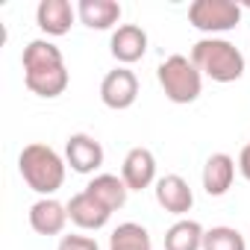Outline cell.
I'll use <instances>...</instances> for the list:
<instances>
[{"label":"cell","mask_w":250,"mask_h":250,"mask_svg":"<svg viewBox=\"0 0 250 250\" xmlns=\"http://www.w3.org/2000/svg\"><path fill=\"white\" fill-rule=\"evenodd\" d=\"M21 65H24V83L33 94H39L44 100H53V97L65 94V88L71 83V74L65 68L62 50L53 42L33 39L21 53Z\"/></svg>","instance_id":"obj_1"},{"label":"cell","mask_w":250,"mask_h":250,"mask_svg":"<svg viewBox=\"0 0 250 250\" xmlns=\"http://www.w3.org/2000/svg\"><path fill=\"white\" fill-rule=\"evenodd\" d=\"M65 168H68L65 156H59L50 145H42V142H33L18 153V174L42 197H53L62 188Z\"/></svg>","instance_id":"obj_2"},{"label":"cell","mask_w":250,"mask_h":250,"mask_svg":"<svg viewBox=\"0 0 250 250\" xmlns=\"http://www.w3.org/2000/svg\"><path fill=\"white\" fill-rule=\"evenodd\" d=\"M191 62L212 83H235L244 77V53L221 36H203L194 42Z\"/></svg>","instance_id":"obj_3"},{"label":"cell","mask_w":250,"mask_h":250,"mask_svg":"<svg viewBox=\"0 0 250 250\" xmlns=\"http://www.w3.org/2000/svg\"><path fill=\"white\" fill-rule=\"evenodd\" d=\"M156 80H159L165 97L171 103H180V106L194 103L200 97V91H203V74L191 62V56H183V53L168 56L156 68Z\"/></svg>","instance_id":"obj_4"},{"label":"cell","mask_w":250,"mask_h":250,"mask_svg":"<svg viewBox=\"0 0 250 250\" xmlns=\"http://www.w3.org/2000/svg\"><path fill=\"white\" fill-rule=\"evenodd\" d=\"M241 12L235 0H194L188 6V24L206 36H221L241 24Z\"/></svg>","instance_id":"obj_5"},{"label":"cell","mask_w":250,"mask_h":250,"mask_svg":"<svg viewBox=\"0 0 250 250\" xmlns=\"http://www.w3.org/2000/svg\"><path fill=\"white\" fill-rule=\"evenodd\" d=\"M100 100L106 109H115V112L130 109L139 100V77L130 68L118 65L115 71H109L100 80Z\"/></svg>","instance_id":"obj_6"},{"label":"cell","mask_w":250,"mask_h":250,"mask_svg":"<svg viewBox=\"0 0 250 250\" xmlns=\"http://www.w3.org/2000/svg\"><path fill=\"white\" fill-rule=\"evenodd\" d=\"M103 159H106L103 145L94 136H88V133L68 136V142H65V162L71 165L74 174H97Z\"/></svg>","instance_id":"obj_7"},{"label":"cell","mask_w":250,"mask_h":250,"mask_svg":"<svg viewBox=\"0 0 250 250\" xmlns=\"http://www.w3.org/2000/svg\"><path fill=\"white\" fill-rule=\"evenodd\" d=\"M121 180L130 191H145L156 186V156L147 147H133L121 162Z\"/></svg>","instance_id":"obj_8"},{"label":"cell","mask_w":250,"mask_h":250,"mask_svg":"<svg viewBox=\"0 0 250 250\" xmlns=\"http://www.w3.org/2000/svg\"><path fill=\"white\" fill-rule=\"evenodd\" d=\"M153 191H156V203H159L165 212L177 215V218H183V215L191 212V206H194V191H191V186H188L180 174H165V177H159L156 186H153Z\"/></svg>","instance_id":"obj_9"},{"label":"cell","mask_w":250,"mask_h":250,"mask_svg":"<svg viewBox=\"0 0 250 250\" xmlns=\"http://www.w3.org/2000/svg\"><path fill=\"white\" fill-rule=\"evenodd\" d=\"M109 53L115 56L118 65H133L147 53V33L139 24H121L112 39H109Z\"/></svg>","instance_id":"obj_10"},{"label":"cell","mask_w":250,"mask_h":250,"mask_svg":"<svg viewBox=\"0 0 250 250\" xmlns=\"http://www.w3.org/2000/svg\"><path fill=\"white\" fill-rule=\"evenodd\" d=\"M77 21V6H71V0H42L36 6V24L44 36H65L71 33Z\"/></svg>","instance_id":"obj_11"},{"label":"cell","mask_w":250,"mask_h":250,"mask_svg":"<svg viewBox=\"0 0 250 250\" xmlns=\"http://www.w3.org/2000/svg\"><path fill=\"white\" fill-rule=\"evenodd\" d=\"M235 168H238V162H235L229 153H212V156L203 162V174H200L203 191H206L209 197H224V194L232 188Z\"/></svg>","instance_id":"obj_12"},{"label":"cell","mask_w":250,"mask_h":250,"mask_svg":"<svg viewBox=\"0 0 250 250\" xmlns=\"http://www.w3.org/2000/svg\"><path fill=\"white\" fill-rule=\"evenodd\" d=\"M68 206L59 203L56 197H39L33 206H30V227L33 232L39 235H62L65 224H68Z\"/></svg>","instance_id":"obj_13"},{"label":"cell","mask_w":250,"mask_h":250,"mask_svg":"<svg viewBox=\"0 0 250 250\" xmlns=\"http://www.w3.org/2000/svg\"><path fill=\"white\" fill-rule=\"evenodd\" d=\"M65 206H68L71 224H77L80 229H103V227L109 224V218H112V212H109L97 197H91L85 188H83L80 194H74Z\"/></svg>","instance_id":"obj_14"},{"label":"cell","mask_w":250,"mask_h":250,"mask_svg":"<svg viewBox=\"0 0 250 250\" xmlns=\"http://www.w3.org/2000/svg\"><path fill=\"white\" fill-rule=\"evenodd\" d=\"M77 18L80 24H85L88 30H118L121 24V3L115 0H80L77 3Z\"/></svg>","instance_id":"obj_15"},{"label":"cell","mask_w":250,"mask_h":250,"mask_svg":"<svg viewBox=\"0 0 250 250\" xmlns=\"http://www.w3.org/2000/svg\"><path fill=\"white\" fill-rule=\"evenodd\" d=\"M85 191H88L91 197H97L109 212H118L124 203H127V197H130L127 183H124L118 174H94V177L88 180Z\"/></svg>","instance_id":"obj_16"},{"label":"cell","mask_w":250,"mask_h":250,"mask_svg":"<svg viewBox=\"0 0 250 250\" xmlns=\"http://www.w3.org/2000/svg\"><path fill=\"white\" fill-rule=\"evenodd\" d=\"M203 235H206V229L197 221L180 218L165 232V250H203Z\"/></svg>","instance_id":"obj_17"},{"label":"cell","mask_w":250,"mask_h":250,"mask_svg":"<svg viewBox=\"0 0 250 250\" xmlns=\"http://www.w3.org/2000/svg\"><path fill=\"white\" fill-rule=\"evenodd\" d=\"M109 250H153V241H150V232L142 224L127 221V224H118L112 229Z\"/></svg>","instance_id":"obj_18"},{"label":"cell","mask_w":250,"mask_h":250,"mask_svg":"<svg viewBox=\"0 0 250 250\" xmlns=\"http://www.w3.org/2000/svg\"><path fill=\"white\" fill-rule=\"evenodd\" d=\"M203 250H247L244 235L235 227H212L203 235Z\"/></svg>","instance_id":"obj_19"},{"label":"cell","mask_w":250,"mask_h":250,"mask_svg":"<svg viewBox=\"0 0 250 250\" xmlns=\"http://www.w3.org/2000/svg\"><path fill=\"white\" fill-rule=\"evenodd\" d=\"M56 250H100V244H97L91 235L71 232V235H62V238H59V247H56Z\"/></svg>","instance_id":"obj_20"},{"label":"cell","mask_w":250,"mask_h":250,"mask_svg":"<svg viewBox=\"0 0 250 250\" xmlns=\"http://www.w3.org/2000/svg\"><path fill=\"white\" fill-rule=\"evenodd\" d=\"M238 174L250 183V142L241 147V153H238Z\"/></svg>","instance_id":"obj_21"},{"label":"cell","mask_w":250,"mask_h":250,"mask_svg":"<svg viewBox=\"0 0 250 250\" xmlns=\"http://www.w3.org/2000/svg\"><path fill=\"white\" fill-rule=\"evenodd\" d=\"M241 9H250V3H244V6H241Z\"/></svg>","instance_id":"obj_22"}]
</instances>
